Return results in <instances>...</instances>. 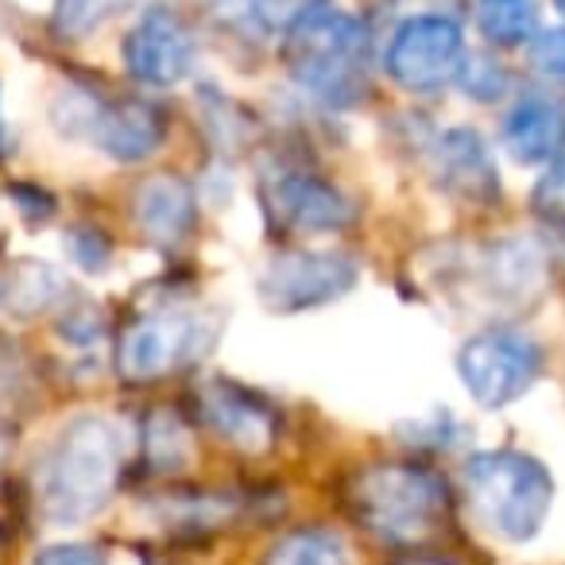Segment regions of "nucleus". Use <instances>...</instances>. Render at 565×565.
<instances>
[{
	"label": "nucleus",
	"mask_w": 565,
	"mask_h": 565,
	"mask_svg": "<svg viewBox=\"0 0 565 565\" xmlns=\"http://www.w3.org/2000/svg\"><path fill=\"white\" fill-rule=\"evenodd\" d=\"M279 55L295 86L330 109H356L369 97L372 35L338 4H307L282 24Z\"/></svg>",
	"instance_id": "f257e3e1"
},
{
	"label": "nucleus",
	"mask_w": 565,
	"mask_h": 565,
	"mask_svg": "<svg viewBox=\"0 0 565 565\" xmlns=\"http://www.w3.org/2000/svg\"><path fill=\"white\" fill-rule=\"evenodd\" d=\"M125 465V434L105 415H78L58 430L40 461L43 515L78 526L113 500Z\"/></svg>",
	"instance_id": "f03ea898"
},
{
	"label": "nucleus",
	"mask_w": 565,
	"mask_h": 565,
	"mask_svg": "<svg viewBox=\"0 0 565 565\" xmlns=\"http://www.w3.org/2000/svg\"><path fill=\"white\" fill-rule=\"evenodd\" d=\"M353 508L376 539L392 546H418L449 519V488L426 465L384 461L353 480Z\"/></svg>",
	"instance_id": "7ed1b4c3"
},
{
	"label": "nucleus",
	"mask_w": 565,
	"mask_h": 565,
	"mask_svg": "<svg viewBox=\"0 0 565 565\" xmlns=\"http://www.w3.org/2000/svg\"><path fill=\"white\" fill-rule=\"evenodd\" d=\"M465 492L488 531L508 542H531L550 515L554 480L539 457L492 449L465 461Z\"/></svg>",
	"instance_id": "20e7f679"
},
{
	"label": "nucleus",
	"mask_w": 565,
	"mask_h": 565,
	"mask_svg": "<svg viewBox=\"0 0 565 565\" xmlns=\"http://www.w3.org/2000/svg\"><path fill=\"white\" fill-rule=\"evenodd\" d=\"M213 345V326L194 310H143L117 338V372L132 384H151L202 361Z\"/></svg>",
	"instance_id": "39448f33"
},
{
	"label": "nucleus",
	"mask_w": 565,
	"mask_h": 565,
	"mask_svg": "<svg viewBox=\"0 0 565 565\" xmlns=\"http://www.w3.org/2000/svg\"><path fill=\"white\" fill-rule=\"evenodd\" d=\"M465 58V28L446 12H415L399 20L384 47V71L407 94H441L454 86Z\"/></svg>",
	"instance_id": "423d86ee"
},
{
	"label": "nucleus",
	"mask_w": 565,
	"mask_h": 565,
	"mask_svg": "<svg viewBox=\"0 0 565 565\" xmlns=\"http://www.w3.org/2000/svg\"><path fill=\"white\" fill-rule=\"evenodd\" d=\"M356 287V259L345 252L295 248L275 252L259 267L256 295L271 315H302L345 299Z\"/></svg>",
	"instance_id": "0eeeda50"
},
{
	"label": "nucleus",
	"mask_w": 565,
	"mask_h": 565,
	"mask_svg": "<svg viewBox=\"0 0 565 565\" xmlns=\"http://www.w3.org/2000/svg\"><path fill=\"white\" fill-rule=\"evenodd\" d=\"M457 376L477 407L500 411L523 399L542 376V349L539 341L511 330L477 333L457 353Z\"/></svg>",
	"instance_id": "6e6552de"
},
{
	"label": "nucleus",
	"mask_w": 565,
	"mask_h": 565,
	"mask_svg": "<svg viewBox=\"0 0 565 565\" xmlns=\"http://www.w3.org/2000/svg\"><path fill=\"white\" fill-rule=\"evenodd\" d=\"M259 202L282 233L326 236L341 233L353 221V202L345 190L291 163H271L259 171Z\"/></svg>",
	"instance_id": "1a4fd4ad"
},
{
	"label": "nucleus",
	"mask_w": 565,
	"mask_h": 565,
	"mask_svg": "<svg viewBox=\"0 0 565 565\" xmlns=\"http://www.w3.org/2000/svg\"><path fill=\"white\" fill-rule=\"evenodd\" d=\"M120 58H125L128 78H136L140 86L167 89V86H179L182 78H190L198 58V43L194 32L186 28V20L171 4H151L125 32Z\"/></svg>",
	"instance_id": "9d476101"
},
{
	"label": "nucleus",
	"mask_w": 565,
	"mask_h": 565,
	"mask_svg": "<svg viewBox=\"0 0 565 565\" xmlns=\"http://www.w3.org/2000/svg\"><path fill=\"white\" fill-rule=\"evenodd\" d=\"M426 167L441 194L465 205H492L500 198V171L477 128H441L426 143Z\"/></svg>",
	"instance_id": "9b49d317"
},
{
	"label": "nucleus",
	"mask_w": 565,
	"mask_h": 565,
	"mask_svg": "<svg viewBox=\"0 0 565 565\" xmlns=\"http://www.w3.org/2000/svg\"><path fill=\"white\" fill-rule=\"evenodd\" d=\"M167 120L148 97H97L86 140L113 163H143L163 148Z\"/></svg>",
	"instance_id": "f8f14e48"
},
{
	"label": "nucleus",
	"mask_w": 565,
	"mask_h": 565,
	"mask_svg": "<svg viewBox=\"0 0 565 565\" xmlns=\"http://www.w3.org/2000/svg\"><path fill=\"white\" fill-rule=\"evenodd\" d=\"M500 148L519 167H546L565 156V102L546 89H526L500 120Z\"/></svg>",
	"instance_id": "ddd939ff"
},
{
	"label": "nucleus",
	"mask_w": 565,
	"mask_h": 565,
	"mask_svg": "<svg viewBox=\"0 0 565 565\" xmlns=\"http://www.w3.org/2000/svg\"><path fill=\"white\" fill-rule=\"evenodd\" d=\"M472 279L495 307H531L546 287V252L539 248V241H526V236L495 241L477 256Z\"/></svg>",
	"instance_id": "4468645a"
},
{
	"label": "nucleus",
	"mask_w": 565,
	"mask_h": 565,
	"mask_svg": "<svg viewBox=\"0 0 565 565\" xmlns=\"http://www.w3.org/2000/svg\"><path fill=\"white\" fill-rule=\"evenodd\" d=\"M198 407L202 418L217 438L228 446L244 449V454H264L275 441V415L264 399H256L244 387L228 384V380H210L198 392Z\"/></svg>",
	"instance_id": "2eb2a0df"
},
{
	"label": "nucleus",
	"mask_w": 565,
	"mask_h": 565,
	"mask_svg": "<svg viewBox=\"0 0 565 565\" xmlns=\"http://www.w3.org/2000/svg\"><path fill=\"white\" fill-rule=\"evenodd\" d=\"M132 213L156 248H179L194 233V190L179 174H151L136 190Z\"/></svg>",
	"instance_id": "dca6fc26"
},
{
	"label": "nucleus",
	"mask_w": 565,
	"mask_h": 565,
	"mask_svg": "<svg viewBox=\"0 0 565 565\" xmlns=\"http://www.w3.org/2000/svg\"><path fill=\"white\" fill-rule=\"evenodd\" d=\"M477 28L492 47H519L539 35L534 0H477Z\"/></svg>",
	"instance_id": "f3484780"
},
{
	"label": "nucleus",
	"mask_w": 565,
	"mask_h": 565,
	"mask_svg": "<svg viewBox=\"0 0 565 565\" xmlns=\"http://www.w3.org/2000/svg\"><path fill=\"white\" fill-rule=\"evenodd\" d=\"M63 291H66V282L55 267L24 259V264L12 271L9 291L4 295H9V302L20 310V315H40V310L55 307V302L63 299Z\"/></svg>",
	"instance_id": "a211bd4d"
},
{
	"label": "nucleus",
	"mask_w": 565,
	"mask_h": 565,
	"mask_svg": "<svg viewBox=\"0 0 565 565\" xmlns=\"http://www.w3.org/2000/svg\"><path fill=\"white\" fill-rule=\"evenodd\" d=\"M264 565H349V554L330 531H295L267 550Z\"/></svg>",
	"instance_id": "6ab92c4d"
},
{
	"label": "nucleus",
	"mask_w": 565,
	"mask_h": 565,
	"mask_svg": "<svg viewBox=\"0 0 565 565\" xmlns=\"http://www.w3.org/2000/svg\"><path fill=\"white\" fill-rule=\"evenodd\" d=\"M156 511L174 531H213L236 515V500H228V495H174V500L156 503Z\"/></svg>",
	"instance_id": "aec40b11"
},
{
	"label": "nucleus",
	"mask_w": 565,
	"mask_h": 565,
	"mask_svg": "<svg viewBox=\"0 0 565 565\" xmlns=\"http://www.w3.org/2000/svg\"><path fill=\"white\" fill-rule=\"evenodd\" d=\"M143 446H148V457L159 472L182 469L190 457V434L171 411H156L151 423L143 426Z\"/></svg>",
	"instance_id": "412c9836"
},
{
	"label": "nucleus",
	"mask_w": 565,
	"mask_h": 565,
	"mask_svg": "<svg viewBox=\"0 0 565 565\" xmlns=\"http://www.w3.org/2000/svg\"><path fill=\"white\" fill-rule=\"evenodd\" d=\"M457 86H461V94L472 97V102L492 105V102H503V97L511 94V74L500 58L469 55L461 66V74H457Z\"/></svg>",
	"instance_id": "4be33fe9"
},
{
	"label": "nucleus",
	"mask_w": 565,
	"mask_h": 565,
	"mask_svg": "<svg viewBox=\"0 0 565 565\" xmlns=\"http://www.w3.org/2000/svg\"><path fill=\"white\" fill-rule=\"evenodd\" d=\"M120 4H125V0H58L55 28L66 40H86V35L97 32Z\"/></svg>",
	"instance_id": "5701e85b"
},
{
	"label": "nucleus",
	"mask_w": 565,
	"mask_h": 565,
	"mask_svg": "<svg viewBox=\"0 0 565 565\" xmlns=\"http://www.w3.org/2000/svg\"><path fill=\"white\" fill-rule=\"evenodd\" d=\"M531 210L539 213L546 225L565 228V156L546 163V171L539 174V182H534V190H531Z\"/></svg>",
	"instance_id": "b1692460"
},
{
	"label": "nucleus",
	"mask_w": 565,
	"mask_h": 565,
	"mask_svg": "<svg viewBox=\"0 0 565 565\" xmlns=\"http://www.w3.org/2000/svg\"><path fill=\"white\" fill-rule=\"evenodd\" d=\"M526 63H531V71H539L542 78L565 86V24L539 28V35L526 43Z\"/></svg>",
	"instance_id": "393cba45"
},
{
	"label": "nucleus",
	"mask_w": 565,
	"mask_h": 565,
	"mask_svg": "<svg viewBox=\"0 0 565 565\" xmlns=\"http://www.w3.org/2000/svg\"><path fill=\"white\" fill-rule=\"evenodd\" d=\"M66 256L82 267V271H105L113 264V244L102 228L94 225H74L66 228Z\"/></svg>",
	"instance_id": "a878e982"
},
{
	"label": "nucleus",
	"mask_w": 565,
	"mask_h": 565,
	"mask_svg": "<svg viewBox=\"0 0 565 565\" xmlns=\"http://www.w3.org/2000/svg\"><path fill=\"white\" fill-rule=\"evenodd\" d=\"M35 565H109L105 554L97 546H86V542H58V546H47Z\"/></svg>",
	"instance_id": "bb28decb"
},
{
	"label": "nucleus",
	"mask_w": 565,
	"mask_h": 565,
	"mask_svg": "<svg viewBox=\"0 0 565 565\" xmlns=\"http://www.w3.org/2000/svg\"><path fill=\"white\" fill-rule=\"evenodd\" d=\"M9 151V128H4V113H0V156Z\"/></svg>",
	"instance_id": "cd10ccee"
},
{
	"label": "nucleus",
	"mask_w": 565,
	"mask_h": 565,
	"mask_svg": "<svg viewBox=\"0 0 565 565\" xmlns=\"http://www.w3.org/2000/svg\"><path fill=\"white\" fill-rule=\"evenodd\" d=\"M4 454H9V438H4V430H0V461H4Z\"/></svg>",
	"instance_id": "c85d7f7f"
},
{
	"label": "nucleus",
	"mask_w": 565,
	"mask_h": 565,
	"mask_svg": "<svg viewBox=\"0 0 565 565\" xmlns=\"http://www.w3.org/2000/svg\"><path fill=\"white\" fill-rule=\"evenodd\" d=\"M554 9H557V12H562V17H565V0H554Z\"/></svg>",
	"instance_id": "c756f323"
},
{
	"label": "nucleus",
	"mask_w": 565,
	"mask_h": 565,
	"mask_svg": "<svg viewBox=\"0 0 565 565\" xmlns=\"http://www.w3.org/2000/svg\"><path fill=\"white\" fill-rule=\"evenodd\" d=\"M0 299H4V287H0Z\"/></svg>",
	"instance_id": "7c9ffc66"
}]
</instances>
